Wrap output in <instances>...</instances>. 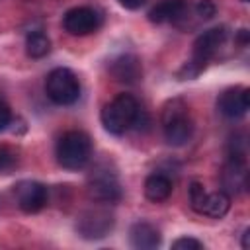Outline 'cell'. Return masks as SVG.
<instances>
[{"mask_svg":"<svg viewBox=\"0 0 250 250\" xmlns=\"http://www.w3.org/2000/svg\"><path fill=\"white\" fill-rule=\"evenodd\" d=\"M229 37H230V31L227 25H217V27H211V29H205L201 35H197V39L193 41V51H191V57L189 61L184 62V66L176 72V76L180 80H191V78H197L205 66L217 59L221 55V51L225 49V45L229 43Z\"/></svg>","mask_w":250,"mask_h":250,"instance_id":"obj_1","label":"cell"},{"mask_svg":"<svg viewBox=\"0 0 250 250\" xmlns=\"http://www.w3.org/2000/svg\"><path fill=\"white\" fill-rule=\"evenodd\" d=\"M160 123H162V133L168 145L184 146L186 143H189L193 135V117H191L189 105L182 98H172L164 104Z\"/></svg>","mask_w":250,"mask_h":250,"instance_id":"obj_2","label":"cell"},{"mask_svg":"<svg viewBox=\"0 0 250 250\" xmlns=\"http://www.w3.org/2000/svg\"><path fill=\"white\" fill-rule=\"evenodd\" d=\"M55 156L64 170H80L92 158V139L84 131H66L57 141Z\"/></svg>","mask_w":250,"mask_h":250,"instance_id":"obj_3","label":"cell"},{"mask_svg":"<svg viewBox=\"0 0 250 250\" xmlns=\"http://www.w3.org/2000/svg\"><path fill=\"white\" fill-rule=\"evenodd\" d=\"M223 191L238 195L248 188V166H246V141L232 139L229 143V156L221 172Z\"/></svg>","mask_w":250,"mask_h":250,"instance_id":"obj_4","label":"cell"},{"mask_svg":"<svg viewBox=\"0 0 250 250\" xmlns=\"http://www.w3.org/2000/svg\"><path fill=\"white\" fill-rule=\"evenodd\" d=\"M141 111L139 102L131 94H117L111 102H107L100 113L102 125L111 135H123L129 131Z\"/></svg>","mask_w":250,"mask_h":250,"instance_id":"obj_5","label":"cell"},{"mask_svg":"<svg viewBox=\"0 0 250 250\" xmlns=\"http://www.w3.org/2000/svg\"><path fill=\"white\" fill-rule=\"evenodd\" d=\"M45 94L57 105H72L80 98V80L70 68L57 66L45 78Z\"/></svg>","mask_w":250,"mask_h":250,"instance_id":"obj_6","label":"cell"},{"mask_svg":"<svg viewBox=\"0 0 250 250\" xmlns=\"http://www.w3.org/2000/svg\"><path fill=\"white\" fill-rule=\"evenodd\" d=\"M115 219L113 213L105 207H90L78 215L76 221V232L86 240H100L109 234L113 229Z\"/></svg>","mask_w":250,"mask_h":250,"instance_id":"obj_7","label":"cell"},{"mask_svg":"<svg viewBox=\"0 0 250 250\" xmlns=\"http://www.w3.org/2000/svg\"><path fill=\"white\" fill-rule=\"evenodd\" d=\"M88 195L98 203H115L121 199V184L109 168H94L88 176Z\"/></svg>","mask_w":250,"mask_h":250,"instance_id":"obj_8","label":"cell"},{"mask_svg":"<svg viewBox=\"0 0 250 250\" xmlns=\"http://www.w3.org/2000/svg\"><path fill=\"white\" fill-rule=\"evenodd\" d=\"M100 25H102V16H100V12L96 8H90V6L70 8L62 16V27H64V31L70 33V35H74V37L90 35Z\"/></svg>","mask_w":250,"mask_h":250,"instance_id":"obj_9","label":"cell"},{"mask_svg":"<svg viewBox=\"0 0 250 250\" xmlns=\"http://www.w3.org/2000/svg\"><path fill=\"white\" fill-rule=\"evenodd\" d=\"M14 197L23 213H37L47 205V188L35 180H21L14 186Z\"/></svg>","mask_w":250,"mask_h":250,"instance_id":"obj_10","label":"cell"},{"mask_svg":"<svg viewBox=\"0 0 250 250\" xmlns=\"http://www.w3.org/2000/svg\"><path fill=\"white\" fill-rule=\"evenodd\" d=\"M248 96H250V92H248V88H244V86L227 88V90L219 96V100H217V109H219V113L225 115V117H229V119H238V117L246 115L248 105H250Z\"/></svg>","mask_w":250,"mask_h":250,"instance_id":"obj_11","label":"cell"},{"mask_svg":"<svg viewBox=\"0 0 250 250\" xmlns=\"http://www.w3.org/2000/svg\"><path fill=\"white\" fill-rule=\"evenodd\" d=\"M191 4L188 0H160L148 10V20L152 23H182L189 18Z\"/></svg>","mask_w":250,"mask_h":250,"instance_id":"obj_12","label":"cell"},{"mask_svg":"<svg viewBox=\"0 0 250 250\" xmlns=\"http://www.w3.org/2000/svg\"><path fill=\"white\" fill-rule=\"evenodd\" d=\"M109 74L117 82L135 84L143 76V66H141L139 57L137 55H131V53H123V55L115 57L109 62Z\"/></svg>","mask_w":250,"mask_h":250,"instance_id":"obj_13","label":"cell"},{"mask_svg":"<svg viewBox=\"0 0 250 250\" xmlns=\"http://www.w3.org/2000/svg\"><path fill=\"white\" fill-rule=\"evenodd\" d=\"M160 230L146 221H137L129 229V242L137 250H154L160 246Z\"/></svg>","mask_w":250,"mask_h":250,"instance_id":"obj_14","label":"cell"},{"mask_svg":"<svg viewBox=\"0 0 250 250\" xmlns=\"http://www.w3.org/2000/svg\"><path fill=\"white\" fill-rule=\"evenodd\" d=\"M172 189H174L172 180L162 172H152L145 180V195L152 203L166 201L172 195Z\"/></svg>","mask_w":250,"mask_h":250,"instance_id":"obj_15","label":"cell"},{"mask_svg":"<svg viewBox=\"0 0 250 250\" xmlns=\"http://www.w3.org/2000/svg\"><path fill=\"white\" fill-rule=\"evenodd\" d=\"M229 209H230V195L229 193H225L223 189H217V191H211V193L207 191L203 207H201V215L221 219L229 213Z\"/></svg>","mask_w":250,"mask_h":250,"instance_id":"obj_16","label":"cell"},{"mask_svg":"<svg viewBox=\"0 0 250 250\" xmlns=\"http://www.w3.org/2000/svg\"><path fill=\"white\" fill-rule=\"evenodd\" d=\"M51 51V39L43 31H31L25 37V53L31 59H43Z\"/></svg>","mask_w":250,"mask_h":250,"instance_id":"obj_17","label":"cell"},{"mask_svg":"<svg viewBox=\"0 0 250 250\" xmlns=\"http://www.w3.org/2000/svg\"><path fill=\"white\" fill-rule=\"evenodd\" d=\"M205 195H207V191H205L203 184L191 182V186H189V205H191V209H193L195 213H199V215H201V207H203Z\"/></svg>","mask_w":250,"mask_h":250,"instance_id":"obj_18","label":"cell"},{"mask_svg":"<svg viewBox=\"0 0 250 250\" xmlns=\"http://www.w3.org/2000/svg\"><path fill=\"white\" fill-rule=\"evenodd\" d=\"M191 8L195 10V14L201 20H211L215 16V12H217V6H215L213 0H197V4L191 6Z\"/></svg>","mask_w":250,"mask_h":250,"instance_id":"obj_19","label":"cell"},{"mask_svg":"<svg viewBox=\"0 0 250 250\" xmlns=\"http://www.w3.org/2000/svg\"><path fill=\"white\" fill-rule=\"evenodd\" d=\"M172 248H176V250H201L203 242L193 238V236H182V238H176L172 242Z\"/></svg>","mask_w":250,"mask_h":250,"instance_id":"obj_20","label":"cell"},{"mask_svg":"<svg viewBox=\"0 0 250 250\" xmlns=\"http://www.w3.org/2000/svg\"><path fill=\"white\" fill-rule=\"evenodd\" d=\"M18 162V156L16 152H12L10 148H0V172L2 174H8Z\"/></svg>","mask_w":250,"mask_h":250,"instance_id":"obj_21","label":"cell"},{"mask_svg":"<svg viewBox=\"0 0 250 250\" xmlns=\"http://www.w3.org/2000/svg\"><path fill=\"white\" fill-rule=\"evenodd\" d=\"M12 119H14V115H12L10 105L0 98V131H6L8 125L12 123Z\"/></svg>","mask_w":250,"mask_h":250,"instance_id":"obj_22","label":"cell"},{"mask_svg":"<svg viewBox=\"0 0 250 250\" xmlns=\"http://www.w3.org/2000/svg\"><path fill=\"white\" fill-rule=\"evenodd\" d=\"M119 2H121V6L127 8V10H139L141 6L146 4V0H119Z\"/></svg>","mask_w":250,"mask_h":250,"instance_id":"obj_23","label":"cell"},{"mask_svg":"<svg viewBox=\"0 0 250 250\" xmlns=\"http://www.w3.org/2000/svg\"><path fill=\"white\" fill-rule=\"evenodd\" d=\"M236 43H238L240 47H246V45H248V29H238V33H236Z\"/></svg>","mask_w":250,"mask_h":250,"instance_id":"obj_24","label":"cell"},{"mask_svg":"<svg viewBox=\"0 0 250 250\" xmlns=\"http://www.w3.org/2000/svg\"><path fill=\"white\" fill-rule=\"evenodd\" d=\"M248 236H250V229H246V230L242 232V248H248V246H250V242H248Z\"/></svg>","mask_w":250,"mask_h":250,"instance_id":"obj_25","label":"cell"},{"mask_svg":"<svg viewBox=\"0 0 250 250\" xmlns=\"http://www.w3.org/2000/svg\"><path fill=\"white\" fill-rule=\"evenodd\" d=\"M242 2H248V0H242Z\"/></svg>","mask_w":250,"mask_h":250,"instance_id":"obj_26","label":"cell"}]
</instances>
